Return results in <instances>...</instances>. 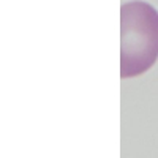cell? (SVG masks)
Segmentation results:
<instances>
[{
    "instance_id": "obj_1",
    "label": "cell",
    "mask_w": 158,
    "mask_h": 158,
    "mask_svg": "<svg viewBox=\"0 0 158 158\" xmlns=\"http://www.w3.org/2000/svg\"><path fill=\"white\" fill-rule=\"evenodd\" d=\"M158 59V11L146 2L120 8V77L146 73Z\"/></svg>"
}]
</instances>
